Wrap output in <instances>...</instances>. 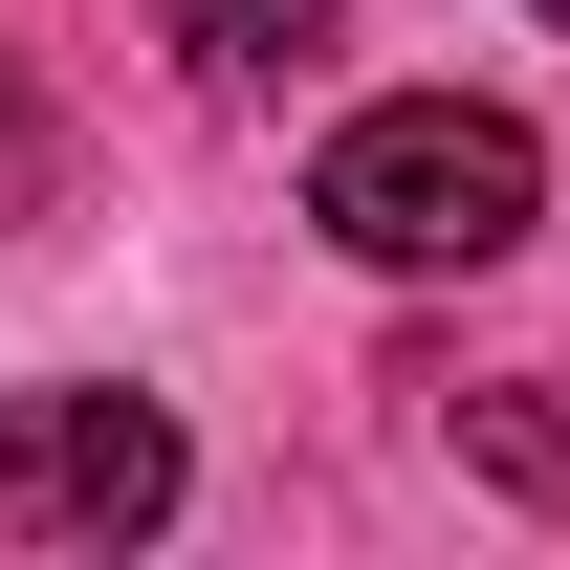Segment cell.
Wrapping results in <instances>:
<instances>
[{"instance_id":"6da1fadb","label":"cell","mask_w":570,"mask_h":570,"mask_svg":"<svg viewBox=\"0 0 570 570\" xmlns=\"http://www.w3.org/2000/svg\"><path fill=\"white\" fill-rule=\"evenodd\" d=\"M527 198H549L527 110H461V88H395V110H352V132L307 154V219L352 264H504Z\"/></svg>"},{"instance_id":"7a4b0ae2","label":"cell","mask_w":570,"mask_h":570,"mask_svg":"<svg viewBox=\"0 0 570 570\" xmlns=\"http://www.w3.org/2000/svg\"><path fill=\"white\" fill-rule=\"evenodd\" d=\"M0 527L22 549H154L176 527V417L154 395H0Z\"/></svg>"},{"instance_id":"3957f363","label":"cell","mask_w":570,"mask_h":570,"mask_svg":"<svg viewBox=\"0 0 570 570\" xmlns=\"http://www.w3.org/2000/svg\"><path fill=\"white\" fill-rule=\"evenodd\" d=\"M461 461L527 504H570V373H504V395H461Z\"/></svg>"},{"instance_id":"277c9868","label":"cell","mask_w":570,"mask_h":570,"mask_svg":"<svg viewBox=\"0 0 570 570\" xmlns=\"http://www.w3.org/2000/svg\"><path fill=\"white\" fill-rule=\"evenodd\" d=\"M154 22H176L198 67H307V45H330V0H154Z\"/></svg>"},{"instance_id":"5b68a950","label":"cell","mask_w":570,"mask_h":570,"mask_svg":"<svg viewBox=\"0 0 570 570\" xmlns=\"http://www.w3.org/2000/svg\"><path fill=\"white\" fill-rule=\"evenodd\" d=\"M45 176H67V132H45V88L0 67V219H45Z\"/></svg>"},{"instance_id":"8992f818","label":"cell","mask_w":570,"mask_h":570,"mask_svg":"<svg viewBox=\"0 0 570 570\" xmlns=\"http://www.w3.org/2000/svg\"><path fill=\"white\" fill-rule=\"evenodd\" d=\"M549 22H570V0H549Z\"/></svg>"}]
</instances>
